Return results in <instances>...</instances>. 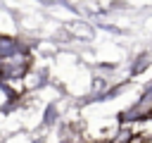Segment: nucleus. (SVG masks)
I'll list each match as a JSON object with an SVG mask.
<instances>
[{
  "instance_id": "obj_1",
  "label": "nucleus",
  "mask_w": 152,
  "mask_h": 143,
  "mask_svg": "<svg viewBox=\"0 0 152 143\" xmlns=\"http://www.w3.org/2000/svg\"><path fill=\"white\" fill-rule=\"evenodd\" d=\"M128 143H147V138H145V136H133Z\"/></svg>"
}]
</instances>
